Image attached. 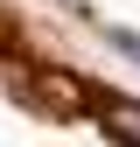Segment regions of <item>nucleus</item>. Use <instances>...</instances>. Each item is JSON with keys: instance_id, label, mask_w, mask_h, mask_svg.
I'll list each match as a JSON object with an SVG mask.
<instances>
[{"instance_id": "f257e3e1", "label": "nucleus", "mask_w": 140, "mask_h": 147, "mask_svg": "<svg viewBox=\"0 0 140 147\" xmlns=\"http://www.w3.org/2000/svg\"><path fill=\"white\" fill-rule=\"evenodd\" d=\"M105 126H112V140L140 147V105H105Z\"/></svg>"}]
</instances>
